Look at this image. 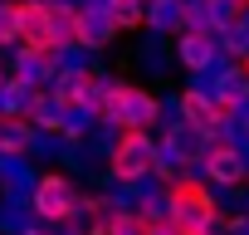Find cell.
I'll return each mask as SVG.
<instances>
[{"mask_svg":"<svg viewBox=\"0 0 249 235\" xmlns=\"http://www.w3.org/2000/svg\"><path fill=\"white\" fill-rule=\"evenodd\" d=\"M161 118V103L132 83H107L103 88V103H98V123H112V128H152Z\"/></svg>","mask_w":249,"mask_h":235,"instance_id":"6da1fadb","label":"cell"},{"mask_svg":"<svg viewBox=\"0 0 249 235\" xmlns=\"http://www.w3.org/2000/svg\"><path fill=\"white\" fill-rule=\"evenodd\" d=\"M166 215L176 220V230H215V201H210V191L200 186V181H191V176H171V186H166Z\"/></svg>","mask_w":249,"mask_h":235,"instance_id":"7a4b0ae2","label":"cell"},{"mask_svg":"<svg viewBox=\"0 0 249 235\" xmlns=\"http://www.w3.org/2000/svg\"><path fill=\"white\" fill-rule=\"evenodd\" d=\"M157 172V142L147 137V128H122V142L112 147V181L137 186Z\"/></svg>","mask_w":249,"mask_h":235,"instance_id":"3957f363","label":"cell"},{"mask_svg":"<svg viewBox=\"0 0 249 235\" xmlns=\"http://www.w3.org/2000/svg\"><path fill=\"white\" fill-rule=\"evenodd\" d=\"M103 78L88 74V69H59L54 74V98L69 108V113H83V118H98V103H103Z\"/></svg>","mask_w":249,"mask_h":235,"instance_id":"277c9868","label":"cell"},{"mask_svg":"<svg viewBox=\"0 0 249 235\" xmlns=\"http://www.w3.org/2000/svg\"><path fill=\"white\" fill-rule=\"evenodd\" d=\"M35 215L49 220V225L73 220V215H78V196H73V186H69L64 176H44V181L35 186Z\"/></svg>","mask_w":249,"mask_h":235,"instance_id":"5b68a950","label":"cell"},{"mask_svg":"<svg viewBox=\"0 0 249 235\" xmlns=\"http://www.w3.org/2000/svg\"><path fill=\"white\" fill-rule=\"evenodd\" d=\"M200 167H205V176H210V181H220V186H239V181H244V172H249L244 152H239L234 142H225V137H215V142L205 147Z\"/></svg>","mask_w":249,"mask_h":235,"instance_id":"8992f818","label":"cell"},{"mask_svg":"<svg viewBox=\"0 0 249 235\" xmlns=\"http://www.w3.org/2000/svg\"><path fill=\"white\" fill-rule=\"evenodd\" d=\"M112 30H117V20H112V10H107V0H103V5H83V10H73V44H83V49H103V44L112 39Z\"/></svg>","mask_w":249,"mask_h":235,"instance_id":"52a82bcc","label":"cell"},{"mask_svg":"<svg viewBox=\"0 0 249 235\" xmlns=\"http://www.w3.org/2000/svg\"><path fill=\"white\" fill-rule=\"evenodd\" d=\"M181 64L191 69V74H205V69H215V59H220V39L210 35V30H181Z\"/></svg>","mask_w":249,"mask_h":235,"instance_id":"ba28073f","label":"cell"},{"mask_svg":"<svg viewBox=\"0 0 249 235\" xmlns=\"http://www.w3.org/2000/svg\"><path fill=\"white\" fill-rule=\"evenodd\" d=\"M181 118H186L196 133L215 137V133H220V118H215V93H205V88H186V93H181Z\"/></svg>","mask_w":249,"mask_h":235,"instance_id":"9c48e42d","label":"cell"},{"mask_svg":"<svg viewBox=\"0 0 249 235\" xmlns=\"http://www.w3.org/2000/svg\"><path fill=\"white\" fill-rule=\"evenodd\" d=\"M35 142V118H0V157H20Z\"/></svg>","mask_w":249,"mask_h":235,"instance_id":"30bf717a","label":"cell"},{"mask_svg":"<svg viewBox=\"0 0 249 235\" xmlns=\"http://www.w3.org/2000/svg\"><path fill=\"white\" fill-rule=\"evenodd\" d=\"M35 98H39V88H35L30 74H20V78H10L5 88H0V108H5V113H30Z\"/></svg>","mask_w":249,"mask_h":235,"instance_id":"8fae6325","label":"cell"},{"mask_svg":"<svg viewBox=\"0 0 249 235\" xmlns=\"http://www.w3.org/2000/svg\"><path fill=\"white\" fill-rule=\"evenodd\" d=\"M107 10H112L117 30H132V25H147V0H107Z\"/></svg>","mask_w":249,"mask_h":235,"instance_id":"7c38bea8","label":"cell"},{"mask_svg":"<svg viewBox=\"0 0 249 235\" xmlns=\"http://www.w3.org/2000/svg\"><path fill=\"white\" fill-rule=\"evenodd\" d=\"M25 39V5H0V44Z\"/></svg>","mask_w":249,"mask_h":235,"instance_id":"4fadbf2b","label":"cell"},{"mask_svg":"<svg viewBox=\"0 0 249 235\" xmlns=\"http://www.w3.org/2000/svg\"><path fill=\"white\" fill-rule=\"evenodd\" d=\"M107 235H152V230H147L142 215H122V211H117V215L107 220Z\"/></svg>","mask_w":249,"mask_h":235,"instance_id":"5bb4252c","label":"cell"},{"mask_svg":"<svg viewBox=\"0 0 249 235\" xmlns=\"http://www.w3.org/2000/svg\"><path fill=\"white\" fill-rule=\"evenodd\" d=\"M244 128H249V108H244Z\"/></svg>","mask_w":249,"mask_h":235,"instance_id":"9a60e30c","label":"cell"},{"mask_svg":"<svg viewBox=\"0 0 249 235\" xmlns=\"http://www.w3.org/2000/svg\"><path fill=\"white\" fill-rule=\"evenodd\" d=\"M0 83H5V78H0Z\"/></svg>","mask_w":249,"mask_h":235,"instance_id":"2e32d148","label":"cell"},{"mask_svg":"<svg viewBox=\"0 0 249 235\" xmlns=\"http://www.w3.org/2000/svg\"><path fill=\"white\" fill-rule=\"evenodd\" d=\"M0 88H5V83H0Z\"/></svg>","mask_w":249,"mask_h":235,"instance_id":"e0dca14e","label":"cell"},{"mask_svg":"<svg viewBox=\"0 0 249 235\" xmlns=\"http://www.w3.org/2000/svg\"><path fill=\"white\" fill-rule=\"evenodd\" d=\"M244 5H249V0H244Z\"/></svg>","mask_w":249,"mask_h":235,"instance_id":"ac0fdd59","label":"cell"}]
</instances>
